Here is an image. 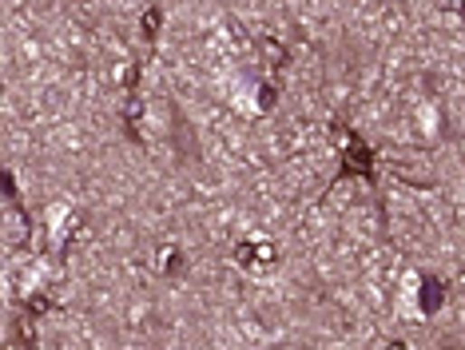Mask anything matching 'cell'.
I'll list each match as a JSON object with an SVG mask.
<instances>
[{"label":"cell","mask_w":465,"mask_h":350,"mask_svg":"<svg viewBox=\"0 0 465 350\" xmlns=\"http://www.w3.org/2000/svg\"><path fill=\"white\" fill-rule=\"evenodd\" d=\"M441 298H446V291H441L438 279H430V275H410L406 279V311L430 318L441 307Z\"/></svg>","instance_id":"obj_1"},{"label":"cell","mask_w":465,"mask_h":350,"mask_svg":"<svg viewBox=\"0 0 465 350\" xmlns=\"http://www.w3.org/2000/svg\"><path fill=\"white\" fill-rule=\"evenodd\" d=\"M235 263L247 275H267L270 267L279 263V251H275V243H270L267 235H255V239H242V243L235 247Z\"/></svg>","instance_id":"obj_2"},{"label":"cell","mask_w":465,"mask_h":350,"mask_svg":"<svg viewBox=\"0 0 465 350\" xmlns=\"http://www.w3.org/2000/svg\"><path fill=\"white\" fill-rule=\"evenodd\" d=\"M48 232H52L56 247H68L80 232H84V215H80L72 203H56L52 212H48Z\"/></svg>","instance_id":"obj_3"},{"label":"cell","mask_w":465,"mask_h":350,"mask_svg":"<svg viewBox=\"0 0 465 350\" xmlns=\"http://www.w3.org/2000/svg\"><path fill=\"white\" fill-rule=\"evenodd\" d=\"M235 104L242 108L247 116H259V112H267L270 104H275V88L267 84V80H239V88H235Z\"/></svg>","instance_id":"obj_4"},{"label":"cell","mask_w":465,"mask_h":350,"mask_svg":"<svg viewBox=\"0 0 465 350\" xmlns=\"http://www.w3.org/2000/svg\"><path fill=\"white\" fill-rule=\"evenodd\" d=\"M413 119H418V132L426 136V139H438V136H441V128H446V119H441V112H438L433 104L418 108V112H413Z\"/></svg>","instance_id":"obj_5"},{"label":"cell","mask_w":465,"mask_h":350,"mask_svg":"<svg viewBox=\"0 0 465 350\" xmlns=\"http://www.w3.org/2000/svg\"><path fill=\"white\" fill-rule=\"evenodd\" d=\"M151 263H156L159 275H179L184 271V255H179V247H159Z\"/></svg>","instance_id":"obj_6"}]
</instances>
